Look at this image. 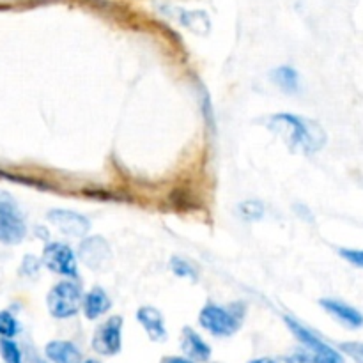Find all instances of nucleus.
Here are the masks:
<instances>
[{
	"mask_svg": "<svg viewBox=\"0 0 363 363\" xmlns=\"http://www.w3.org/2000/svg\"><path fill=\"white\" fill-rule=\"evenodd\" d=\"M48 220L66 236L84 238L91 229V223L85 216L74 211H66V209H53L48 213Z\"/></svg>",
	"mask_w": 363,
	"mask_h": 363,
	"instance_id": "nucleus-8",
	"label": "nucleus"
},
{
	"mask_svg": "<svg viewBox=\"0 0 363 363\" xmlns=\"http://www.w3.org/2000/svg\"><path fill=\"white\" fill-rule=\"evenodd\" d=\"M18 333V321L9 312H0V337L2 339H13Z\"/></svg>",
	"mask_w": 363,
	"mask_h": 363,
	"instance_id": "nucleus-19",
	"label": "nucleus"
},
{
	"mask_svg": "<svg viewBox=\"0 0 363 363\" xmlns=\"http://www.w3.org/2000/svg\"><path fill=\"white\" fill-rule=\"evenodd\" d=\"M339 254L353 266L363 268V250H353V248H340Z\"/></svg>",
	"mask_w": 363,
	"mask_h": 363,
	"instance_id": "nucleus-22",
	"label": "nucleus"
},
{
	"mask_svg": "<svg viewBox=\"0 0 363 363\" xmlns=\"http://www.w3.org/2000/svg\"><path fill=\"white\" fill-rule=\"evenodd\" d=\"M202 328L208 330L215 337H229L240 330V318L227 308L218 307V305H206L199 315Z\"/></svg>",
	"mask_w": 363,
	"mask_h": 363,
	"instance_id": "nucleus-4",
	"label": "nucleus"
},
{
	"mask_svg": "<svg viewBox=\"0 0 363 363\" xmlns=\"http://www.w3.org/2000/svg\"><path fill=\"white\" fill-rule=\"evenodd\" d=\"M340 351L353 358L357 363H363V344L362 342H344L340 344Z\"/></svg>",
	"mask_w": 363,
	"mask_h": 363,
	"instance_id": "nucleus-20",
	"label": "nucleus"
},
{
	"mask_svg": "<svg viewBox=\"0 0 363 363\" xmlns=\"http://www.w3.org/2000/svg\"><path fill=\"white\" fill-rule=\"evenodd\" d=\"M284 363H312L307 354H294L291 358H284Z\"/></svg>",
	"mask_w": 363,
	"mask_h": 363,
	"instance_id": "nucleus-23",
	"label": "nucleus"
},
{
	"mask_svg": "<svg viewBox=\"0 0 363 363\" xmlns=\"http://www.w3.org/2000/svg\"><path fill=\"white\" fill-rule=\"evenodd\" d=\"M165 363H194L190 360H184V358H177V357H172V358H167Z\"/></svg>",
	"mask_w": 363,
	"mask_h": 363,
	"instance_id": "nucleus-24",
	"label": "nucleus"
},
{
	"mask_svg": "<svg viewBox=\"0 0 363 363\" xmlns=\"http://www.w3.org/2000/svg\"><path fill=\"white\" fill-rule=\"evenodd\" d=\"M110 300L108 294L101 289V287H94V289L89 291L87 296L84 298V312L87 319H98L103 314H106V311L110 308Z\"/></svg>",
	"mask_w": 363,
	"mask_h": 363,
	"instance_id": "nucleus-14",
	"label": "nucleus"
},
{
	"mask_svg": "<svg viewBox=\"0 0 363 363\" xmlns=\"http://www.w3.org/2000/svg\"><path fill=\"white\" fill-rule=\"evenodd\" d=\"M82 307V289L77 282H60L50 291V314L57 319L73 318Z\"/></svg>",
	"mask_w": 363,
	"mask_h": 363,
	"instance_id": "nucleus-2",
	"label": "nucleus"
},
{
	"mask_svg": "<svg viewBox=\"0 0 363 363\" xmlns=\"http://www.w3.org/2000/svg\"><path fill=\"white\" fill-rule=\"evenodd\" d=\"M286 323L291 332L294 333V337L307 347V357L311 358L312 363H344L342 354L337 353L333 347L323 342L321 339H318L314 333L303 328L300 323H296L291 318H286Z\"/></svg>",
	"mask_w": 363,
	"mask_h": 363,
	"instance_id": "nucleus-3",
	"label": "nucleus"
},
{
	"mask_svg": "<svg viewBox=\"0 0 363 363\" xmlns=\"http://www.w3.org/2000/svg\"><path fill=\"white\" fill-rule=\"evenodd\" d=\"M137 319L140 321V325L144 326V330L147 332L149 339L155 340V342H162L167 337L165 325H163V318L156 308L152 307H142L137 312Z\"/></svg>",
	"mask_w": 363,
	"mask_h": 363,
	"instance_id": "nucleus-11",
	"label": "nucleus"
},
{
	"mask_svg": "<svg viewBox=\"0 0 363 363\" xmlns=\"http://www.w3.org/2000/svg\"><path fill=\"white\" fill-rule=\"evenodd\" d=\"M181 347H183L184 354L190 360L195 362H208L211 357V347L190 328L183 330V339H181Z\"/></svg>",
	"mask_w": 363,
	"mask_h": 363,
	"instance_id": "nucleus-12",
	"label": "nucleus"
},
{
	"mask_svg": "<svg viewBox=\"0 0 363 363\" xmlns=\"http://www.w3.org/2000/svg\"><path fill=\"white\" fill-rule=\"evenodd\" d=\"M273 78H275L277 84H279L282 89H286V91H296L298 74L296 71L291 69V67L287 66L279 67V69H275V73H273Z\"/></svg>",
	"mask_w": 363,
	"mask_h": 363,
	"instance_id": "nucleus-16",
	"label": "nucleus"
},
{
	"mask_svg": "<svg viewBox=\"0 0 363 363\" xmlns=\"http://www.w3.org/2000/svg\"><path fill=\"white\" fill-rule=\"evenodd\" d=\"M268 128L284 138L293 151H301L305 155L319 151L326 144V133L318 123L293 113H277L268 117Z\"/></svg>",
	"mask_w": 363,
	"mask_h": 363,
	"instance_id": "nucleus-1",
	"label": "nucleus"
},
{
	"mask_svg": "<svg viewBox=\"0 0 363 363\" xmlns=\"http://www.w3.org/2000/svg\"><path fill=\"white\" fill-rule=\"evenodd\" d=\"M27 234L23 218L9 202H0V243L18 245Z\"/></svg>",
	"mask_w": 363,
	"mask_h": 363,
	"instance_id": "nucleus-5",
	"label": "nucleus"
},
{
	"mask_svg": "<svg viewBox=\"0 0 363 363\" xmlns=\"http://www.w3.org/2000/svg\"><path fill=\"white\" fill-rule=\"evenodd\" d=\"M321 305L328 314H332L337 321L346 325L347 328H360V326H363V315L351 305L337 300H321Z\"/></svg>",
	"mask_w": 363,
	"mask_h": 363,
	"instance_id": "nucleus-10",
	"label": "nucleus"
},
{
	"mask_svg": "<svg viewBox=\"0 0 363 363\" xmlns=\"http://www.w3.org/2000/svg\"><path fill=\"white\" fill-rule=\"evenodd\" d=\"M43 262L48 269L64 277H77V261L71 248L64 243H50L43 252Z\"/></svg>",
	"mask_w": 363,
	"mask_h": 363,
	"instance_id": "nucleus-7",
	"label": "nucleus"
},
{
	"mask_svg": "<svg viewBox=\"0 0 363 363\" xmlns=\"http://www.w3.org/2000/svg\"><path fill=\"white\" fill-rule=\"evenodd\" d=\"M85 363H99V362H96V360H87Z\"/></svg>",
	"mask_w": 363,
	"mask_h": 363,
	"instance_id": "nucleus-26",
	"label": "nucleus"
},
{
	"mask_svg": "<svg viewBox=\"0 0 363 363\" xmlns=\"http://www.w3.org/2000/svg\"><path fill=\"white\" fill-rule=\"evenodd\" d=\"M121 330H123V319L119 315L110 318L96 330L92 347L105 357L117 354L121 351Z\"/></svg>",
	"mask_w": 363,
	"mask_h": 363,
	"instance_id": "nucleus-6",
	"label": "nucleus"
},
{
	"mask_svg": "<svg viewBox=\"0 0 363 363\" xmlns=\"http://www.w3.org/2000/svg\"><path fill=\"white\" fill-rule=\"evenodd\" d=\"M80 259L87 268L91 269H101L110 259V247L101 236L87 238L80 243Z\"/></svg>",
	"mask_w": 363,
	"mask_h": 363,
	"instance_id": "nucleus-9",
	"label": "nucleus"
},
{
	"mask_svg": "<svg viewBox=\"0 0 363 363\" xmlns=\"http://www.w3.org/2000/svg\"><path fill=\"white\" fill-rule=\"evenodd\" d=\"M46 357L53 363H82V353L73 342L66 340H53L46 344Z\"/></svg>",
	"mask_w": 363,
	"mask_h": 363,
	"instance_id": "nucleus-13",
	"label": "nucleus"
},
{
	"mask_svg": "<svg viewBox=\"0 0 363 363\" xmlns=\"http://www.w3.org/2000/svg\"><path fill=\"white\" fill-rule=\"evenodd\" d=\"M170 266H172V272L176 273L177 277H195L194 268H191L184 259L174 257L172 262H170Z\"/></svg>",
	"mask_w": 363,
	"mask_h": 363,
	"instance_id": "nucleus-21",
	"label": "nucleus"
},
{
	"mask_svg": "<svg viewBox=\"0 0 363 363\" xmlns=\"http://www.w3.org/2000/svg\"><path fill=\"white\" fill-rule=\"evenodd\" d=\"M238 213H240L241 218L248 220V222H254V220H259L264 216V206L259 201L241 202L240 208H238Z\"/></svg>",
	"mask_w": 363,
	"mask_h": 363,
	"instance_id": "nucleus-17",
	"label": "nucleus"
},
{
	"mask_svg": "<svg viewBox=\"0 0 363 363\" xmlns=\"http://www.w3.org/2000/svg\"><path fill=\"white\" fill-rule=\"evenodd\" d=\"M0 354L6 363H21V351L11 339H0Z\"/></svg>",
	"mask_w": 363,
	"mask_h": 363,
	"instance_id": "nucleus-18",
	"label": "nucleus"
},
{
	"mask_svg": "<svg viewBox=\"0 0 363 363\" xmlns=\"http://www.w3.org/2000/svg\"><path fill=\"white\" fill-rule=\"evenodd\" d=\"M250 363H275L273 360H269V358H259V360H254Z\"/></svg>",
	"mask_w": 363,
	"mask_h": 363,
	"instance_id": "nucleus-25",
	"label": "nucleus"
},
{
	"mask_svg": "<svg viewBox=\"0 0 363 363\" xmlns=\"http://www.w3.org/2000/svg\"><path fill=\"white\" fill-rule=\"evenodd\" d=\"M181 21L191 32H197V34H208L209 27H211L209 18L202 11H184L183 16H181Z\"/></svg>",
	"mask_w": 363,
	"mask_h": 363,
	"instance_id": "nucleus-15",
	"label": "nucleus"
}]
</instances>
